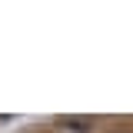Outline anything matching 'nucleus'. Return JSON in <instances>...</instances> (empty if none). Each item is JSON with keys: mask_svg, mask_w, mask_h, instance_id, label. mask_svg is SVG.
<instances>
[{"mask_svg": "<svg viewBox=\"0 0 133 133\" xmlns=\"http://www.w3.org/2000/svg\"><path fill=\"white\" fill-rule=\"evenodd\" d=\"M60 123H63L66 130H73V133H83V130H90V127H93V120H90V116H63Z\"/></svg>", "mask_w": 133, "mask_h": 133, "instance_id": "obj_1", "label": "nucleus"}]
</instances>
